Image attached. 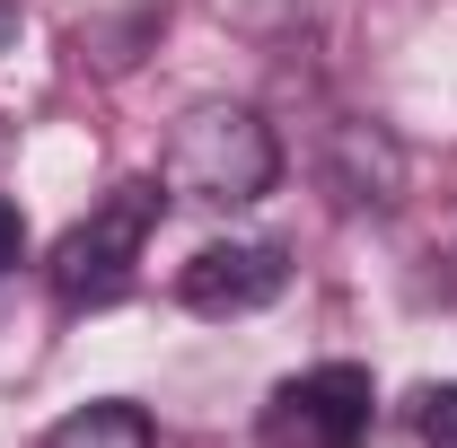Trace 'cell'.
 <instances>
[{
	"mask_svg": "<svg viewBox=\"0 0 457 448\" xmlns=\"http://www.w3.org/2000/svg\"><path fill=\"white\" fill-rule=\"evenodd\" d=\"M273 176H282V141H273V123L255 106H194L159 150V185L176 203H203V212L264 203Z\"/></svg>",
	"mask_w": 457,
	"mask_h": 448,
	"instance_id": "6da1fadb",
	"label": "cell"
},
{
	"mask_svg": "<svg viewBox=\"0 0 457 448\" xmlns=\"http://www.w3.org/2000/svg\"><path fill=\"white\" fill-rule=\"evenodd\" d=\"M168 185L159 176H123L88 220L62 228V246L45 255V281H54L62 308H114L132 281H141V255H150V228H159V203Z\"/></svg>",
	"mask_w": 457,
	"mask_h": 448,
	"instance_id": "7a4b0ae2",
	"label": "cell"
},
{
	"mask_svg": "<svg viewBox=\"0 0 457 448\" xmlns=\"http://www.w3.org/2000/svg\"><path fill=\"white\" fill-rule=\"evenodd\" d=\"M378 422V387L361 361H317L264 395L255 413V448H361Z\"/></svg>",
	"mask_w": 457,
	"mask_h": 448,
	"instance_id": "3957f363",
	"label": "cell"
},
{
	"mask_svg": "<svg viewBox=\"0 0 457 448\" xmlns=\"http://www.w3.org/2000/svg\"><path fill=\"white\" fill-rule=\"evenodd\" d=\"M290 290V255L273 237H228V246H203L185 273H176V299L194 317H246V308H273Z\"/></svg>",
	"mask_w": 457,
	"mask_h": 448,
	"instance_id": "277c9868",
	"label": "cell"
},
{
	"mask_svg": "<svg viewBox=\"0 0 457 448\" xmlns=\"http://www.w3.org/2000/svg\"><path fill=\"white\" fill-rule=\"evenodd\" d=\"M396 185H404V159H396V141L387 132H370V123H343L335 132V194L361 212H387L396 203Z\"/></svg>",
	"mask_w": 457,
	"mask_h": 448,
	"instance_id": "5b68a950",
	"label": "cell"
},
{
	"mask_svg": "<svg viewBox=\"0 0 457 448\" xmlns=\"http://www.w3.org/2000/svg\"><path fill=\"white\" fill-rule=\"evenodd\" d=\"M45 448H159V431L141 404H79L45 431Z\"/></svg>",
	"mask_w": 457,
	"mask_h": 448,
	"instance_id": "8992f818",
	"label": "cell"
},
{
	"mask_svg": "<svg viewBox=\"0 0 457 448\" xmlns=\"http://www.w3.org/2000/svg\"><path fill=\"white\" fill-rule=\"evenodd\" d=\"M413 431H422V448H457V387L413 395Z\"/></svg>",
	"mask_w": 457,
	"mask_h": 448,
	"instance_id": "52a82bcc",
	"label": "cell"
},
{
	"mask_svg": "<svg viewBox=\"0 0 457 448\" xmlns=\"http://www.w3.org/2000/svg\"><path fill=\"white\" fill-rule=\"evenodd\" d=\"M18 264H27V220H18V203L0 194V281L18 273Z\"/></svg>",
	"mask_w": 457,
	"mask_h": 448,
	"instance_id": "ba28073f",
	"label": "cell"
},
{
	"mask_svg": "<svg viewBox=\"0 0 457 448\" xmlns=\"http://www.w3.org/2000/svg\"><path fill=\"white\" fill-rule=\"evenodd\" d=\"M9 27H18V0H0V36H9Z\"/></svg>",
	"mask_w": 457,
	"mask_h": 448,
	"instance_id": "9c48e42d",
	"label": "cell"
}]
</instances>
